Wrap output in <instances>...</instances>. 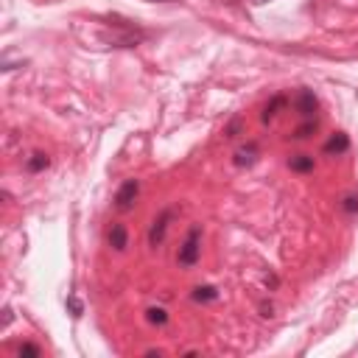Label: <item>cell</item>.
<instances>
[{
    "label": "cell",
    "mask_w": 358,
    "mask_h": 358,
    "mask_svg": "<svg viewBox=\"0 0 358 358\" xmlns=\"http://www.w3.org/2000/svg\"><path fill=\"white\" fill-rule=\"evenodd\" d=\"M344 210H347V213H355V210H358V196H347V199H344Z\"/></svg>",
    "instance_id": "15"
},
{
    "label": "cell",
    "mask_w": 358,
    "mask_h": 358,
    "mask_svg": "<svg viewBox=\"0 0 358 358\" xmlns=\"http://www.w3.org/2000/svg\"><path fill=\"white\" fill-rule=\"evenodd\" d=\"M350 148V140H347V134H333L327 143H324V154H344Z\"/></svg>",
    "instance_id": "5"
},
{
    "label": "cell",
    "mask_w": 358,
    "mask_h": 358,
    "mask_svg": "<svg viewBox=\"0 0 358 358\" xmlns=\"http://www.w3.org/2000/svg\"><path fill=\"white\" fill-rule=\"evenodd\" d=\"M282 103H285V98H282V95H277V98H274L271 103H266V112H263V120H268V117H271V115L277 112V106H282Z\"/></svg>",
    "instance_id": "12"
},
{
    "label": "cell",
    "mask_w": 358,
    "mask_h": 358,
    "mask_svg": "<svg viewBox=\"0 0 358 358\" xmlns=\"http://www.w3.org/2000/svg\"><path fill=\"white\" fill-rule=\"evenodd\" d=\"M67 305H70V310H73V316H81V302H78L76 296H70V299H67Z\"/></svg>",
    "instance_id": "16"
},
{
    "label": "cell",
    "mask_w": 358,
    "mask_h": 358,
    "mask_svg": "<svg viewBox=\"0 0 358 358\" xmlns=\"http://www.w3.org/2000/svg\"><path fill=\"white\" fill-rule=\"evenodd\" d=\"M48 162H50V159H48L45 154H34V157L28 159V171H34V173H36V171H42V168H48Z\"/></svg>",
    "instance_id": "11"
},
{
    "label": "cell",
    "mask_w": 358,
    "mask_h": 358,
    "mask_svg": "<svg viewBox=\"0 0 358 358\" xmlns=\"http://www.w3.org/2000/svg\"><path fill=\"white\" fill-rule=\"evenodd\" d=\"M109 246L112 249H126V227L123 224H112V229H109Z\"/></svg>",
    "instance_id": "6"
},
{
    "label": "cell",
    "mask_w": 358,
    "mask_h": 358,
    "mask_svg": "<svg viewBox=\"0 0 358 358\" xmlns=\"http://www.w3.org/2000/svg\"><path fill=\"white\" fill-rule=\"evenodd\" d=\"M17 355H31V358H36V355H39V347L25 341V344H20V347H17Z\"/></svg>",
    "instance_id": "13"
},
{
    "label": "cell",
    "mask_w": 358,
    "mask_h": 358,
    "mask_svg": "<svg viewBox=\"0 0 358 358\" xmlns=\"http://www.w3.org/2000/svg\"><path fill=\"white\" fill-rule=\"evenodd\" d=\"M199 255H201V229L199 227H190L187 235H185V241H182V246H179L176 263L185 266V268H190V266H196Z\"/></svg>",
    "instance_id": "1"
},
{
    "label": "cell",
    "mask_w": 358,
    "mask_h": 358,
    "mask_svg": "<svg viewBox=\"0 0 358 358\" xmlns=\"http://www.w3.org/2000/svg\"><path fill=\"white\" fill-rule=\"evenodd\" d=\"M145 319H148L151 324H165V322H168V313H165V308H148V310H145Z\"/></svg>",
    "instance_id": "10"
},
{
    "label": "cell",
    "mask_w": 358,
    "mask_h": 358,
    "mask_svg": "<svg viewBox=\"0 0 358 358\" xmlns=\"http://www.w3.org/2000/svg\"><path fill=\"white\" fill-rule=\"evenodd\" d=\"M263 3H268V0H252V6H263Z\"/></svg>",
    "instance_id": "17"
},
{
    "label": "cell",
    "mask_w": 358,
    "mask_h": 358,
    "mask_svg": "<svg viewBox=\"0 0 358 358\" xmlns=\"http://www.w3.org/2000/svg\"><path fill=\"white\" fill-rule=\"evenodd\" d=\"M193 299L196 302H213V299H218V291L213 285H196L193 288Z\"/></svg>",
    "instance_id": "8"
},
{
    "label": "cell",
    "mask_w": 358,
    "mask_h": 358,
    "mask_svg": "<svg viewBox=\"0 0 358 358\" xmlns=\"http://www.w3.org/2000/svg\"><path fill=\"white\" fill-rule=\"evenodd\" d=\"M137 193H140V182L137 179H126L120 187H117V193H115V207L117 210H131L134 207V199H137Z\"/></svg>",
    "instance_id": "2"
},
{
    "label": "cell",
    "mask_w": 358,
    "mask_h": 358,
    "mask_svg": "<svg viewBox=\"0 0 358 358\" xmlns=\"http://www.w3.org/2000/svg\"><path fill=\"white\" fill-rule=\"evenodd\" d=\"M313 129H316V120H310V123H305V126H299V129H296V137H308V134H310Z\"/></svg>",
    "instance_id": "14"
},
{
    "label": "cell",
    "mask_w": 358,
    "mask_h": 358,
    "mask_svg": "<svg viewBox=\"0 0 358 358\" xmlns=\"http://www.w3.org/2000/svg\"><path fill=\"white\" fill-rule=\"evenodd\" d=\"M294 106L299 109V115L310 117V115L316 112V95H313L310 90H299V92H296V98H294Z\"/></svg>",
    "instance_id": "4"
},
{
    "label": "cell",
    "mask_w": 358,
    "mask_h": 358,
    "mask_svg": "<svg viewBox=\"0 0 358 358\" xmlns=\"http://www.w3.org/2000/svg\"><path fill=\"white\" fill-rule=\"evenodd\" d=\"M257 159V145L255 143H249L246 148H238L235 151V165H252Z\"/></svg>",
    "instance_id": "7"
},
{
    "label": "cell",
    "mask_w": 358,
    "mask_h": 358,
    "mask_svg": "<svg viewBox=\"0 0 358 358\" xmlns=\"http://www.w3.org/2000/svg\"><path fill=\"white\" fill-rule=\"evenodd\" d=\"M291 171H310L313 168V157H308V154H296V157H291Z\"/></svg>",
    "instance_id": "9"
},
{
    "label": "cell",
    "mask_w": 358,
    "mask_h": 358,
    "mask_svg": "<svg viewBox=\"0 0 358 358\" xmlns=\"http://www.w3.org/2000/svg\"><path fill=\"white\" fill-rule=\"evenodd\" d=\"M171 210H162L157 218H154V224H151V229H148V243L157 249L162 241H165V229H168V221H171Z\"/></svg>",
    "instance_id": "3"
}]
</instances>
